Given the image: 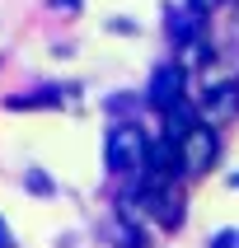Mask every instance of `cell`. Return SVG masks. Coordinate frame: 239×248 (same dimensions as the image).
<instances>
[{
  "instance_id": "6da1fadb",
  "label": "cell",
  "mask_w": 239,
  "mask_h": 248,
  "mask_svg": "<svg viewBox=\"0 0 239 248\" xmlns=\"http://www.w3.org/2000/svg\"><path fill=\"white\" fill-rule=\"evenodd\" d=\"M103 155H108V169L122 173V178H136V173L150 169V140L141 136V126H131V122H117L108 131Z\"/></svg>"
},
{
  "instance_id": "7a4b0ae2",
  "label": "cell",
  "mask_w": 239,
  "mask_h": 248,
  "mask_svg": "<svg viewBox=\"0 0 239 248\" xmlns=\"http://www.w3.org/2000/svg\"><path fill=\"white\" fill-rule=\"evenodd\" d=\"M178 164H183V173H207V169L216 164V131H211L207 122H197L192 131L178 140Z\"/></svg>"
},
{
  "instance_id": "3957f363",
  "label": "cell",
  "mask_w": 239,
  "mask_h": 248,
  "mask_svg": "<svg viewBox=\"0 0 239 248\" xmlns=\"http://www.w3.org/2000/svg\"><path fill=\"white\" fill-rule=\"evenodd\" d=\"M183 94H188V80H183V66H159L150 75V89H145V98H150L159 112H174L183 108Z\"/></svg>"
},
{
  "instance_id": "277c9868",
  "label": "cell",
  "mask_w": 239,
  "mask_h": 248,
  "mask_svg": "<svg viewBox=\"0 0 239 248\" xmlns=\"http://www.w3.org/2000/svg\"><path fill=\"white\" fill-rule=\"evenodd\" d=\"M230 108H235V84H216L211 98H207V112H211V117H221V112H230Z\"/></svg>"
},
{
  "instance_id": "5b68a950",
  "label": "cell",
  "mask_w": 239,
  "mask_h": 248,
  "mask_svg": "<svg viewBox=\"0 0 239 248\" xmlns=\"http://www.w3.org/2000/svg\"><path fill=\"white\" fill-rule=\"evenodd\" d=\"M211 248H239V230H216L211 234Z\"/></svg>"
},
{
  "instance_id": "8992f818",
  "label": "cell",
  "mask_w": 239,
  "mask_h": 248,
  "mask_svg": "<svg viewBox=\"0 0 239 248\" xmlns=\"http://www.w3.org/2000/svg\"><path fill=\"white\" fill-rule=\"evenodd\" d=\"M225 0H188V10L192 14H211V10H221Z\"/></svg>"
},
{
  "instance_id": "52a82bcc",
  "label": "cell",
  "mask_w": 239,
  "mask_h": 248,
  "mask_svg": "<svg viewBox=\"0 0 239 248\" xmlns=\"http://www.w3.org/2000/svg\"><path fill=\"white\" fill-rule=\"evenodd\" d=\"M28 187H33V192H52V183L42 178V173H28Z\"/></svg>"
},
{
  "instance_id": "ba28073f",
  "label": "cell",
  "mask_w": 239,
  "mask_h": 248,
  "mask_svg": "<svg viewBox=\"0 0 239 248\" xmlns=\"http://www.w3.org/2000/svg\"><path fill=\"white\" fill-rule=\"evenodd\" d=\"M0 248H14V234H10V225H5V216H0Z\"/></svg>"
},
{
  "instance_id": "9c48e42d",
  "label": "cell",
  "mask_w": 239,
  "mask_h": 248,
  "mask_svg": "<svg viewBox=\"0 0 239 248\" xmlns=\"http://www.w3.org/2000/svg\"><path fill=\"white\" fill-rule=\"evenodd\" d=\"M56 10H80V0H52Z\"/></svg>"
}]
</instances>
